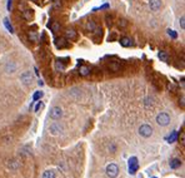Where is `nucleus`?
Wrapping results in <instances>:
<instances>
[{
  "mask_svg": "<svg viewBox=\"0 0 185 178\" xmlns=\"http://www.w3.org/2000/svg\"><path fill=\"white\" fill-rule=\"evenodd\" d=\"M43 94H44L43 92H36V93L33 95V99H34V101H38V99H40V98L43 97Z\"/></svg>",
  "mask_w": 185,
  "mask_h": 178,
  "instance_id": "nucleus-21",
  "label": "nucleus"
},
{
  "mask_svg": "<svg viewBox=\"0 0 185 178\" xmlns=\"http://www.w3.org/2000/svg\"><path fill=\"white\" fill-rule=\"evenodd\" d=\"M49 132L53 134V135H58L63 132V127L59 124V123H51L49 126Z\"/></svg>",
  "mask_w": 185,
  "mask_h": 178,
  "instance_id": "nucleus-7",
  "label": "nucleus"
},
{
  "mask_svg": "<svg viewBox=\"0 0 185 178\" xmlns=\"http://www.w3.org/2000/svg\"><path fill=\"white\" fill-rule=\"evenodd\" d=\"M79 73H80V75L85 77V75H88V74L90 73V68H89V67H85V65H81L80 69H79Z\"/></svg>",
  "mask_w": 185,
  "mask_h": 178,
  "instance_id": "nucleus-13",
  "label": "nucleus"
},
{
  "mask_svg": "<svg viewBox=\"0 0 185 178\" xmlns=\"http://www.w3.org/2000/svg\"><path fill=\"white\" fill-rule=\"evenodd\" d=\"M170 168H173V169H176V168H179L180 166H181V161L179 159V158H174V159H171L170 161Z\"/></svg>",
  "mask_w": 185,
  "mask_h": 178,
  "instance_id": "nucleus-12",
  "label": "nucleus"
},
{
  "mask_svg": "<svg viewBox=\"0 0 185 178\" xmlns=\"http://www.w3.org/2000/svg\"><path fill=\"white\" fill-rule=\"evenodd\" d=\"M10 9H11V0H8V10L10 11Z\"/></svg>",
  "mask_w": 185,
  "mask_h": 178,
  "instance_id": "nucleus-31",
  "label": "nucleus"
},
{
  "mask_svg": "<svg viewBox=\"0 0 185 178\" xmlns=\"http://www.w3.org/2000/svg\"><path fill=\"white\" fill-rule=\"evenodd\" d=\"M29 39H30L31 42H36V40H38V36H36V34H35V33L30 31V33H29Z\"/></svg>",
  "mask_w": 185,
  "mask_h": 178,
  "instance_id": "nucleus-22",
  "label": "nucleus"
},
{
  "mask_svg": "<svg viewBox=\"0 0 185 178\" xmlns=\"http://www.w3.org/2000/svg\"><path fill=\"white\" fill-rule=\"evenodd\" d=\"M49 117L54 121H58L63 117V109L60 107H53L50 109V113H49Z\"/></svg>",
  "mask_w": 185,
  "mask_h": 178,
  "instance_id": "nucleus-5",
  "label": "nucleus"
},
{
  "mask_svg": "<svg viewBox=\"0 0 185 178\" xmlns=\"http://www.w3.org/2000/svg\"><path fill=\"white\" fill-rule=\"evenodd\" d=\"M153 107V98H145V108H150Z\"/></svg>",
  "mask_w": 185,
  "mask_h": 178,
  "instance_id": "nucleus-20",
  "label": "nucleus"
},
{
  "mask_svg": "<svg viewBox=\"0 0 185 178\" xmlns=\"http://www.w3.org/2000/svg\"><path fill=\"white\" fill-rule=\"evenodd\" d=\"M4 25L6 27V29H8L10 33H14V30H13V27L10 25V23H9V19H8V18H5V19H4Z\"/></svg>",
  "mask_w": 185,
  "mask_h": 178,
  "instance_id": "nucleus-19",
  "label": "nucleus"
},
{
  "mask_svg": "<svg viewBox=\"0 0 185 178\" xmlns=\"http://www.w3.org/2000/svg\"><path fill=\"white\" fill-rule=\"evenodd\" d=\"M20 81H22L25 85L31 84V82H33V74H31V72H29V70L24 72V73L20 75Z\"/></svg>",
  "mask_w": 185,
  "mask_h": 178,
  "instance_id": "nucleus-6",
  "label": "nucleus"
},
{
  "mask_svg": "<svg viewBox=\"0 0 185 178\" xmlns=\"http://www.w3.org/2000/svg\"><path fill=\"white\" fill-rule=\"evenodd\" d=\"M156 123H158L160 127H166V126L170 123V115L166 113V112H160V113L156 115Z\"/></svg>",
  "mask_w": 185,
  "mask_h": 178,
  "instance_id": "nucleus-1",
  "label": "nucleus"
},
{
  "mask_svg": "<svg viewBox=\"0 0 185 178\" xmlns=\"http://www.w3.org/2000/svg\"><path fill=\"white\" fill-rule=\"evenodd\" d=\"M168 34H169V35H170L171 38H174V39H175V38L178 36V34H176V33H175V31H174L173 29H168Z\"/></svg>",
  "mask_w": 185,
  "mask_h": 178,
  "instance_id": "nucleus-25",
  "label": "nucleus"
},
{
  "mask_svg": "<svg viewBox=\"0 0 185 178\" xmlns=\"http://www.w3.org/2000/svg\"><path fill=\"white\" fill-rule=\"evenodd\" d=\"M180 27H181L183 30L185 29V16H184V15L180 18Z\"/></svg>",
  "mask_w": 185,
  "mask_h": 178,
  "instance_id": "nucleus-24",
  "label": "nucleus"
},
{
  "mask_svg": "<svg viewBox=\"0 0 185 178\" xmlns=\"http://www.w3.org/2000/svg\"><path fill=\"white\" fill-rule=\"evenodd\" d=\"M112 69H113V70H118V69H119V65H116V64H112Z\"/></svg>",
  "mask_w": 185,
  "mask_h": 178,
  "instance_id": "nucleus-30",
  "label": "nucleus"
},
{
  "mask_svg": "<svg viewBox=\"0 0 185 178\" xmlns=\"http://www.w3.org/2000/svg\"><path fill=\"white\" fill-rule=\"evenodd\" d=\"M57 69L60 70V72H63V70L65 69V65H64L63 63H60V60H58V62H57Z\"/></svg>",
  "mask_w": 185,
  "mask_h": 178,
  "instance_id": "nucleus-23",
  "label": "nucleus"
},
{
  "mask_svg": "<svg viewBox=\"0 0 185 178\" xmlns=\"http://www.w3.org/2000/svg\"><path fill=\"white\" fill-rule=\"evenodd\" d=\"M77 36H78V34L74 29H68L65 31V38L68 39V40H75Z\"/></svg>",
  "mask_w": 185,
  "mask_h": 178,
  "instance_id": "nucleus-9",
  "label": "nucleus"
},
{
  "mask_svg": "<svg viewBox=\"0 0 185 178\" xmlns=\"http://www.w3.org/2000/svg\"><path fill=\"white\" fill-rule=\"evenodd\" d=\"M55 172L54 171H45L43 173V178H55Z\"/></svg>",
  "mask_w": 185,
  "mask_h": 178,
  "instance_id": "nucleus-14",
  "label": "nucleus"
},
{
  "mask_svg": "<svg viewBox=\"0 0 185 178\" xmlns=\"http://www.w3.org/2000/svg\"><path fill=\"white\" fill-rule=\"evenodd\" d=\"M95 28H96V24H95L94 22H89V23L86 24V30H88V31H94Z\"/></svg>",
  "mask_w": 185,
  "mask_h": 178,
  "instance_id": "nucleus-16",
  "label": "nucleus"
},
{
  "mask_svg": "<svg viewBox=\"0 0 185 178\" xmlns=\"http://www.w3.org/2000/svg\"><path fill=\"white\" fill-rule=\"evenodd\" d=\"M139 134L144 138H149L153 134V127L149 124H141L139 127Z\"/></svg>",
  "mask_w": 185,
  "mask_h": 178,
  "instance_id": "nucleus-3",
  "label": "nucleus"
},
{
  "mask_svg": "<svg viewBox=\"0 0 185 178\" xmlns=\"http://www.w3.org/2000/svg\"><path fill=\"white\" fill-rule=\"evenodd\" d=\"M128 166H129V173L130 174H135L139 169V162H138V158L136 157H132L130 159L128 162Z\"/></svg>",
  "mask_w": 185,
  "mask_h": 178,
  "instance_id": "nucleus-4",
  "label": "nucleus"
},
{
  "mask_svg": "<svg viewBox=\"0 0 185 178\" xmlns=\"http://www.w3.org/2000/svg\"><path fill=\"white\" fill-rule=\"evenodd\" d=\"M158 56H159V59L161 62H168V54H166L165 52H159V54H158Z\"/></svg>",
  "mask_w": 185,
  "mask_h": 178,
  "instance_id": "nucleus-15",
  "label": "nucleus"
},
{
  "mask_svg": "<svg viewBox=\"0 0 185 178\" xmlns=\"http://www.w3.org/2000/svg\"><path fill=\"white\" fill-rule=\"evenodd\" d=\"M181 143L184 144V133H181Z\"/></svg>",
  "mask_w": 185,
  "mask_h": 178,
  "instance_id": "nucleus-32",
  "label": "nucleus"
},
{
  "mask_svg": "<svg viewBox=\"0 0 185 178\" xmlns=\"http://www.w3.org/2000/svg\"><path fill=\"white\" fill-rule=\"evenodd\" d=\"M44 107V104H43V102H39L38 104H36V107H35V112H39L41 108Z\"/></svg>",
  "mask_w": 185,
  "mask_h": 178,
  "instance_id": "nucleus-27",
  "label": "nucleus"
},
{
  "mask_svg": "<svg viewBox=\"0 0 185 178\" xmlns=\"http://www.w3.org/2000/svg\"><path fill=\"white\" fill-rule=\"evenodd\" d=\"M31 10H25V18L26 19H30L31 18V13H30Z\"/></svg>",
  "mask_w": 185,
  "mask_h": 178,
  "instance_id": "nucleus-29",
  "label": "nucleus"
},
{
  "mask_svg": "<svg viewBox=\"0 0 185 178\" xmlns=\"http://www.w3.org/2000/svg\"><path fill=\"white\" fill-rule=\"evenodd\" d=\"M5 72L6 73H15L16 72V64L14 63V62H8L6 64H5Z\"/></svg>",
  "mask_w": 185,
  "mask_h": 178,
  "instance_id": "nucleus-11",
  "label": "nucleus"
},
{
  "mask_svg": "<svg viewBox=\"0 0 185 178\" xmlns=\"http://www.w3.org/2000/svg\"><path fill=\"white\" fill-rule=\"evenodd\" d=\"M60 8H61V2H60V0H54V2H53V9L58 10Z\"/></svg>",
  "mask_w": 185,
  "mask_h": 178,
  "instance_id": "nucleus-18",
  "label": "nucleus"
},
{
  "mask_svg": "<svg viewBox=\"0 0 185 178\" xmlns=\"http://www.w3.org/2000/svg\"><path fill=\"white\" fill-rule=\"evenodd\" d=\"M161 5H163L161 0H149V8H150L152 11H158V10H160Z\"/></svg>",
  "mask_w": 185,
  "mask_h": 178,
  "instance_id": "nucleus-8",
  "label": "nucleus"
},
{
  "mask_svg": "<svg viewBox=\"0 0 185 178\" xmlns=\"http://www.w3.org/2000/svg\"><path fill=\"white\" fill-rule=\"evenodd\" d=\"M59 28H60V25H59L58 23H54V24H53V27H51V30H53V31H58V30H59Z\"/></svg>",
  "mask_w": 185,
  "mask_h": 178,
  "instance_id": "nucleus-26",
  "label": "nucleus"
},
{
  "mask_svg": "<svg viewBox=\"0 0 185 178\" xmlns=\"http://www.w3.org/2000/svg\"><path fill=\"white\" fill-rule=\"evenodd\" d=\"M120 45L124 47V48H128V47H132L133 45V40L130 38H128V36H123L120 39Z\"/></svg>",
  "mask_w": 185,
  "mask_h": 178,
  "instance_id": "nucleus-10",
  "label": "nucleus"
},
{
  "mask_svg": "<svg viewBox=\"0 0 185 178\" xmlns=\"http://www.w3.org/2000/svg\"><path fill=\"white\" fill-rule=\"evenodd\" d=\"M126 25H128V22L125 20V19H123V20L119 22V27H120V28H125Z\"/></svg>",
  "mask_w": 185,
  "mask_h": 178,
  "instance_id": "nucleus-28",
  "label": "nucleus"
},
{
  "mask_svg": "<svg viewBox=\"0 0 185 178\" xmlns=\"http://www.w3.org/2000/svg\"><path fill=\"white\" fill-rule=\"evenodd\" d=\"M105 172H106V176L109 178H116L118 174H119V167L115 163H110V164L106 166Z\"/></svg>",
  "mask_w": 185,
  "mask_h": 178,
  "instance_id": "nucleus-2",
  "label": "nucleus"
},
{
  "mask_svg": "<svg viewBox=\"0 0 185 178\" xmlns=\"http://www.w3.org/2000/svg\"><path fill=\"white\" fill-rule=\"evenodd\" d=\"M33 2H36V0H33Z\"/></svg>",
  "mask_w": 185,
  "mask_h": 178,
  "instance_id": "nucleus-33",
  "label": "nucleus"
},
{
  "mask_svg": "<svg viewBox=\"0 0 185 178\" xmlns=\"http://www.w3.org/2000/svg\"><path fill=\"white\" fill-rule=\"evenodd\" d=\"M176 139H178V133H176V132H173L171 135L168 138V142H169V143H174Z\"/></svg>",
  "mask_w": 185,
  "mask_h": 178,
  "instance_id": "nucleus-17",
  "label": "nucleus"
}]
</instances>
